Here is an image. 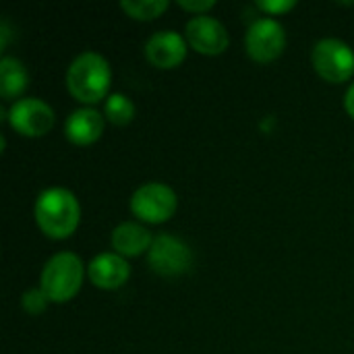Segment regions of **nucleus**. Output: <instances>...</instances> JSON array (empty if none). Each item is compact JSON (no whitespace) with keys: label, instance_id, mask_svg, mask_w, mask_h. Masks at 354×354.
Instances as JSON below:
<instances>
[{"label":"nucleus","instance_id":"1","mask_svg":"<svg viewBox=\"0 0 354 354\" xmlns=\"http://www.w3.org/2000/svg\"><path fill=\"white\" fill-rule=\"evenodd\" d=\"M33 216L39 230L50 239L71 236L81 218V205L77 197L64 187L44 189L33 205Z\"/></svg>","mask_w":354,"mask_h":354},{"label":"nucleus","instance_id":"2","mask_svg":"<svg viewBox=\"0 0 354 354\" xmlns=\"http://www.w3.org/2000/svg\"><path fill=\"white\" fill-rule=\"evenodd\" d=\"M112 71L108 60L97 52H81L66 68V87L83 104L100 102L110 87Z\"/></svg>","mask_w":354,"mask_h":354},{"label":"nucleus","instance_id":"3","mask_svg":"<svg viewBox=\"0 0 354 354\" xmlns=\"http://www.w3.org/2000/svg\"><path fill=\"white\" fill-rule=\"evenodd\" d=\"M83 284V261L71 251L52 255L39 276V288L46 292L50 303L71 301Z\"/></svg>","mask_w":354,"mask_h":354},{"label":"nucleus","instance_id":"4","mask_svg":"<svg viewBox=\"0 0 354 354\" xmlns=\"http://www.w3.org/2000/svg\"><path fill=\"white\" fill-rule=\"evenodd\" d=\"M149 268L164 278H178L187 274L193 266L191 247L172 234H158L147 251Z\"/></svg>","mask_w":354,"mask_h":354},{"label":"nucleus","instance_id":"5","mask_svg":"<svg viewBox=\"0 0 354 354\" xmlns=\"http://www.w3.org/2000/svg\"><path fill=\"white\" fill-rule=\"evenodd\" d=\"M313 68L332 83L348 81L354 73L353 48L338 37H324L313 46L311 52Z\"/></svg>","mask_w":354,"mask_h":354},{"label":"nucleus","instance_id":"6","mask_svg":"<svg viewBox=\"0 0 354 354\" xmlns=\"http://www.w3.org/2000/svg\"><path fill=\"white\" fill-rule=\"evenodd\" d=\"M131 212L149 224L166 222L174 216L178 199L176 193L164 183H145L131 195Z\"/></svg>","mask_w":354,"mask_h":354},{"label":"nucleus","instance_id":"7","mask_svg":"<svg viewBox=\"0 0 354 354\" xmlns=\"http://www.w3.org/2000/svg\"><path fill=\"white\" fill-rule=\"evenodd\" d=\"M286 46V33L280 21L274 17L255 19L245 33V50L257 62L276 60Z\"/></svg>","mask_w":354,"mask_h":354},{"label":"nucleus","instance_id":"8","mask_svg":"<svg viewBox=\"0 0 354 354\" xmlns=\"http://www.w3.org/2000/svg\"><path fill=\"white\" fill-rule=\"evenodd\" d=\"M6 120L25 137H41L54 127V110L39 97H21L10 104Z\"/></svg>","mask_w":354,"mask_h":354},{"label":"nucleus","instance_id":"9","mask_svg":"<svg viewBox=\"0 0 354 354\" xmlns=\"http://www.w3.org/2000/svg\"><path fill=\"white\" fill-rule=\"evenodd\" d=\"M187 41L201 54L207 56H216L222 54L228 48V31L222 25V21H218L216 17L209 15H197L187 23L185 29Z\"/></svg>","mask_w":354,"mask_h":354},{"label":"nucleus","instance_id":"10","mask_svg":"<svg viewBox=\"0 0 354 354\" xmlns=\"http://www.w3.org/2000/svg\"><path fill=\"white\" fill-rule=\"evenodd\" d=\"M145 56L158 68H174L187 56V39L174 29H162L145 41Z\"/></svg>","mask_w":354,"mask_h":354},{"label":"nucleus","instance_id":"11","mask_svg":"<svg viewBox=\"0 0 354 354\" xmlns=\"http://www.w3.org/2000/svg\"><path fill=\"white\" fill-rule=\"evenodd\" d=\"M87 276L97 288L114 290V288H120L129 280L131 266L118 253H100L89 261Z\"/></svg>","mask_w":354,"mask_h":354},{"label":"nucleus","instance_id":"12","mask_svg":"<svg viewBox=\"0 0 354 354\" xmlns=\"http://www.w3.org/2000/svg\"><path fill=\"white\" fill-rule=\"evenodd\" d=\"M104 120L106 116L100 114L95 108H79L66 118L64 135L77 145H89L102 137Z\"/></svg>","mask_w":354,"mask_h":354},{"label":"nucleus","instance_id":"13","mask_svg":"<svg viewBox=\"0 0 354 354\" xmlns=\"http://www.w3.org/2000/svg\"><path fill=\"white\" fill-rule=\"evenodd\" d=\"M112 249L114 253L122 255V257H137L145 251H149L153 236L149 234V230L137 222H122L112 230L110 236Z\"/></svg>","mask_w":354,"mask_h":354},{"label":"nucleus","instance_id":"14","mask_svg":"<svg viewBox=\"0 0 354 354\" xmlns=\"http://www.w3.org/2000/svg\"><path fill=\"white\" fill-rule=\"evenodd\" d=\"M29 83V75L25 64L15 56H2L0 60V95L4 100H12L25 91Z\"/></svg>","mask_w":354,"mask_h":354},{"label":"nucleus","instance_id":"15","mask_svg":"<svg viewBox=\"0 0 354 354\" xmlns=\"http://www.w3.org/2000/svg\"><path fill=\"white\" fill-rule=\"evenodd\" d=\"M104 116L112 124H129L135 118V104L124 93H110L104 104Z\"/></svg>","mask_w":354,"mask_h":354},{"label":"nucleus","instance_id":"16","mask_svg":"<svg viewBox=\"0 0 354 354\" xmlns=\"http://www.w3.org/2000/svg\"><path fill=\"white\" fill-rule=\"evenodd\" d=\"M122 10L139 21H151L168 8V0H122Z\"/></svg>","mask_w":354,"mask_h":354},{"label":"nucleus","instance_id":"17","mask_svg":"<svg viewBox=\"0 0 354 354\" xmlns=\"http://www.w3.org/2000/svg\"><path fill=\"white\" fill-rule=\"evenodd\" d=\"M48 297H46V292L41 290V288H29V290H25L23 292V297H21V305H23V309L29 313V315H39V313H44L46 311V307H48Z\"/></svg>","mask_w":354,"mask_h":354},{"label":"nucleus","instance_id":"18","mask_svg":"<svg viewBox=\"0 0 354 354\" xmlns=\"http://www.w3.org/2000/svg\"><path fill=\"white\" fill-rule=\"evenodd\" d=\"M257 6L270 15H278V12H286L295 6V0H259Z\"/></svg>","mask_w":354,"mask_h":354},{"label":"nucleus","instance_id":"19","mask_svg":"<svg viewBox=\"0 0 354 354\" xmlns=\"http://www.w3.org/2000/svg\"><path fill=\"white\" fill-rule=\"evenodd\" d=\"M216 2L214 0H178V6L185 10H193L197 15H203L205 10H209Z\"/></svg>","mask_w":354,"mask_h":354},{"label":"nucleus","instance_id":"20","mask_svg":"<svg viewBox=\"0 0 354 354\" xmlns=\"http://www.w3.org/2000/svg\"><path fill=\"white\" fill-rule=\"evenodd\" d=\"M344 108H346V112L354 118V83H351V87L344 93Z\"/></svg>","mask_w":354,"mask_h":354},{"label":"nucleus","instance_id":"21","mask_svg":"<svg viewBox=\"0 0 354 354\" xmlns=\"http://www.w3.org/2000/svg\"><path fill=\"white\" fill-rule=\"evenodd\" d=\"M8 39H10L8 19H2V25H0V46H2V48H6V46H8Z\"/></svg>","mask_w":354,"mask_h":354}]
</instances>
